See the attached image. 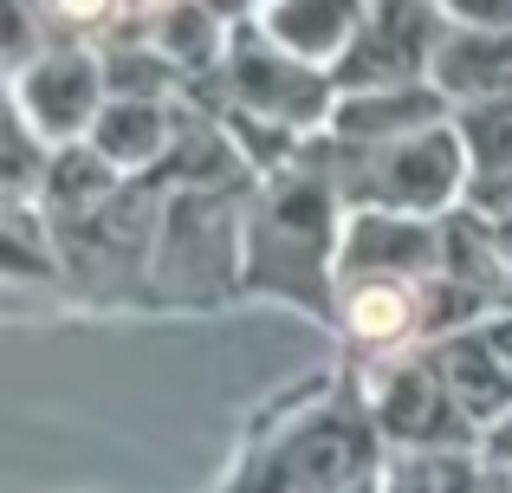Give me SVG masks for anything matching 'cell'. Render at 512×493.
<instances>
[{"mask_svg": "<svg viewBox=\"0 0 512 493\" xmlns=\"http://www.w3.org/2000/svg\"><path fill=\"white\" fill-rule=\"evenodd\" d=\"M344 169H331V189L344 195V208H396V215H454L467 202L474 182V156L461 143V124H435L396 143H338Z\"/></svg>", "mask_w": 512, "mask_h": 493, "instance_id": "obj_1", "label": "cell"}, {"mask_svg": "<svg viewBox=\"0 0 512 493\" xmlns=\"http://www.w3.org/2000/svg\"><path fill=\"white\" fill-rule=\"evenodd\" d=\"M227 91H234L240 117H260V124H279L292 137H312V130H331V111H338V78L325 65L286 52L279 39H266L253 20L234 26V46L221 59Z\"/></svg>", "mask_w": 512, "mask_h": 493, "instance_id": "obj_2", "label": "cell"}, {"mask_svg": "<svg viewBox=\"0 0 512 493\" xmlns=\"http://www.w3.org/2000/svg\"><path fill=\"white\" fill-rule=\"evenodd\" d=\"M363 416L376 422L389 448H480L474 422L461 416L454 390L441 383V370L428 364V351L376 357L363 370Z\"/></svg>", "mask_w": 512, "mask_h": 493, "instance_id": "obj_3", "label": "cell"}, {"mask_svg": "<svg viewBox=\"0 0 512 493\" xmlns=\"http://www.w3.org/2000/svg\"><path fill=\"white\" fill-rule=\"evenodd\" d=\"M448 33L441 0H370L357 39L331 65L338 91H389V85H428L435 78V46Z\"/></svg>", "mask_w": 512, "mask_h": 493, "instance_id": "obj_4", "label": "cell"}, {"mask_svg": "<svg viewBox=\"0 0 512 493\" xmlns=\"http://www.w3.org/2000/svg\"><path fill=\"white\" fill-rule=\"evenodd\" d=\"M104 98H111V85H104V59L91 46H39L26 65H13V117L46 150L91 137Z\"/></svg>", "mask_w": 512, "mask_h": 493, "instance_id": "obj_5", "label": "cell"}, {"mask_svg": "<svg viewBox=\"0 0 512 493\" xmlns=\"http://www.w3.org/2000/svg\"><path fill=\"white\" fill-rule=\"evenodd\" d=\"M422 351H428V364L441 370V383L454 390L461 416L474 422L480 435L512 416V305H487V312H474L467 325L441 331Z\"/></svg>", "mask_w": 512, "mask_h": 493, "instance_id": "obj_6", "label": "cell"}, {"mask_svg": "<svg viewBox=\"0 0 512 493\" xmlns=\"http://www.w3.org/2000/svg\"><path fill=\"white\" fill-rule=\"evenodd\" d=\"M448 273V215L344 208L338 279H435Z\"/></svg>", "mask_w": 512, "mask_h": 493, "instance_id": "obj_7", "label": "cell"}, {"mask_svg": "<svg viewBox=\"0 0 512 493\" xmlns=\"http://www.w3.org/2000/svg\"><path fill=\"white\" fill-rule=\"evenodd\" d=\"M448 117H454V104L435 78H428V85H389V91H338V111H331L325 137H338V143H396V137H415V130L448 124Z\"/></svg>", "mask_w": 512, "mask_h": 493, "instance_id": "obj_8", "label": "cell"}, {"mask_svg": "<svg viewBox=\"0 0 512 493\" xmlns=\"http://www.w3.org/2000/svg\"><path fill=\"white\" fill-rule=\"evenodd\" d=\"M435 85L448 91L454 111L512 98V26L448 20V33H441V46H435Z\"/></svg>", "mask_w": 512, "mask_h": 493, "instance_id": "obj_9", "label": "cell"}, {"mask_svg": "<svg viewBox=\"0 0 512 493\" xmlns=\"http://www.w3.org/2000/svg\"><path fill=\"white\" fill-rule=\"evenodd\" d=\"M363 7H370V0H253L247 20L260 26L266 39H279L286 52H299V59H312V65L331 72V65L344 59V46L357 39Z\"/></svg>", "mask_w": 512, "mask_h": 493, "instance_id": "obj_10", "label": "cell"}, {"mask_svg": "<svg viewBox=\"0 0 512 493\" xmlns=\"http://www.w3.org/2000/svg\"><path fill=\"white\" fill-rule=\"evenodd\" d=\"M91 143L111 156L124 176H143L169 156L175 143V117H169V98H104L98 124H91Z\"/></svg>", "mask_w": 512, "mask_h": 493, "instance_id": "obj_11", "label": "cell"}, {"mask_svg": "<svg viewBox=\"0 0 512 493\" xmlns=\"http://www.w3.org/2000/svg\"><path fill=\"white\" fill-rule=\"evenodd\" d=\"M376 493H487L480 448H389Z\"/></svg>", "mask_w": 512, "mask_h": 493, "instance_id": "obj_12", "label": "cell"}, {"mask_svg": "<svg viewBox=\"0 0 512 493\" xmlns=\"http://www.w3.org/2000/svg\"><path fill=\"white\" fill-rule=\"evenodd\" d=\"M143 33L156 39V46L169 52L175 65H208V59H227V46H234V26H227L221 7H208V0H163V7L150 13V26Z\"/></svg>", "mask_w": 512, "mask_h": 493, "instance_id": "obj_13", "label": "cell"}, {"mask_svg": "<svg viewBox=\"0 0 512 493\" xmlns=\"http://www.w3.org/2000/svg\"><path fill=\"white\" fill-rule=\"evenodd\" d=\"M117 182H124V169H117L91 137L46 150V202L52 208H98V202L117 195Z\"/></svg>", "mask_w": 512, "mask_h": 493, "instance_id": "obj_14", "label": "cell"}, {"mask_svg": "<svg viewBox=\"0 0 512 493\" xmlns=\"http://www.w3.org/2000/svg\"><path fill=\"white\" fill-rule=\"evenodd\" d=\"M175 78H182V65H175L150 33L104 52V85H111V98H169Z\"/></svg>", "mask_w": 512, "mask_h": 493, "instance_id": "obj_15", "label": "cell"}, {"mask_svg": "<svg viewBox=\"0 0 512 493\" xmlns=\"http://www.w3.org/2000/svg\"><path fill=\"white\" fill-rule=\"evenodd\" d=\"M454 124H461V143L474 156V176H506L512 169V98L467 104V111H454Z\"/></svg>", "mask_w": 512, "mask_h": 493, "instance_id": "obj_16", "label": "cell"}, {"mask_svg": "<svg viewBox=\"0 0 512 493\" xmlns=\"http://www.w3.org/2000/svg\"><path fill=\"white\" fill-rule=\"evenodd\" d=\"M461 26H512V0H441Z\"/></svg>", "mask_w": 512, "mask_h": 493, "instance_id": "obj_17", "label": "cell"}, {"mask_svg": "<svg viewBox=\"0 0 512 493\" xmlns=\"http://www.w3.org/2000/svg\"><path fill=\"white\" fill-rule=\"evenodd\" d=\"M117 7H124V0H46V13L65 20V26H98V20H111Z\"/></svg>", "mask_w": 512, "mask_h": 493, "instance_id": "obj_18", "label": "cell"}, {"mask_svg": "<svg viewBox=\"0 0 512 493\" xmlns=\"http://www.w3.org/2000/svg\"><path fill=\"white\" fill-rule=\"evenodd\" d=\"M487 493H512V468H487Z\"/></svg>", "mask_w": 512, "mask_h": 493, "instance_id": "obj_19", "label": "cell"}, {"mask_svg": "<svg viewBox=\"0 0 512 493\" xmlns=\"http://www.w3.org/2000/svg\"><path fill=\"white\" fill-rule=\"evenodd\" d=\"M124 7H163V0H124Z\"/></svg>", "mask_w": 512, "mask_h": 493, "instance_id": "obj_20", "label": "cell"}, {"mask_svg": "<svg viewBox=\"0 0 512 493\" xmlns=\"http://www.w3.org/2000/svg\"><path fill=\"white\" fill-rule=\"evenodd\" d=\"M500 305H512V279H506V292H500Z\"/></svg>", "mask_w": 512, "mask_h": 493, "instance_id": "obj_21", "label": "cell"}]
</instances>
